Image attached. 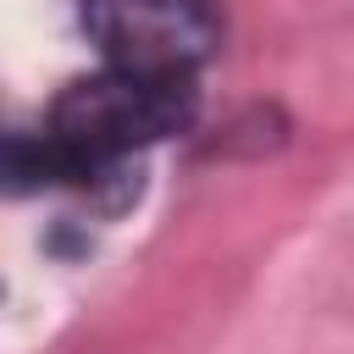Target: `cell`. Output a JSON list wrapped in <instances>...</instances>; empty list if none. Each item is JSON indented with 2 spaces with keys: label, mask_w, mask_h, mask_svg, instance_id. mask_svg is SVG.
<instances>
[{
  "label": "cell",
  "mask_w": 354,
  "mask_h": 354,
  "mask_svg": "<svg viewBox=\"0 0 354 354\" xmlns=\"http://www.w3.org/2000/svg\"><path fill=\"white\" fill-rule=\"evenodd\" d=\"M194 105H199L194 77H144V72L105 66V72L72 77L55 94L44 133L72 149L88 188H105L111 177L127 171L138 149L183 133L194 122Z\"/></svg>",
  "instance_id": "1"
},
{
  "label": "cell",
  "mask_w": 354,
  "mask_h": 354,
  "mask_svg": "<svg viewBox=\"0 0 354 354\" xmlns=\"http://www.w3.org/2000/svg\"><path fill=\"white\" fill-rule=\"evenodd\" d=\"M83 22L105 66L144 77H194L221 39L210 0H83Z\"/></svg>",
  "instance_id": "2"
}]
</instances>
